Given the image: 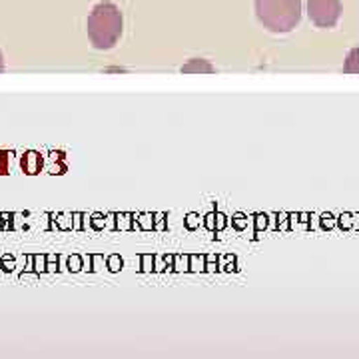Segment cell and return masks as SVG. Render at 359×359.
Listing matches in <instances>:
<instances>
[{"instance_id":"3957f363","label":"cell","mask_w":359,"mask_h":359,"mask_svg":"<svg viewBox=\"0 0 359 359\" xmlns=\"http://www.w3.org/2000/svg\"><path fill=\"white\" fill-rule=\"evenodd\" d=\"M308 16L318 28H334L341 18V0H308Z\"/></svg>"},{"instance_id":"277c9868","label":"cell","mask_w":359,"mask_h":359,"mask_svg":"<svg viewBox=\"0 0 359 359\" xmlns=\"http://www.w3.org/2000/svg\"><path fill=\"white\" fill-rule=\"evenodd\" d=\"M182 72L184 74H212L214 72V66L210 65L204 58H192L188 65L182 66Z\"/></svg>"},{"instance_id":"5b68a950","label":"cell","mask_w":359,"mask_h":359,"mask_svg":"<svg viewBox=\"0 0 359 359\" xmlns=\"http://www.w3.org/2000/svg\"><path fill=\"white\" fill-rule=\"evenodd\" d=\"M344 72H347V74H359V48H353L347 54Z\"/></svg>"},{"instance_id":"7a4b0ae2","label":"cell","mask_w":359,"mask_h":359,"mask_svg":"<svg viewBox=\"0 0 359 359\" xmlns=\"http://www.w3.org/2000/svg\"><path fill=\"white\" fill-rule=\"evenodd\" d=\"M259 25L273 34H287L302 20V0H254Z\"/></svg>"},{"instance_id":"6da1fadb","label":"cell","mask_w":359,"mask_h":359,"mask_svg":"<svg viewBox=\"0 0 359 359\" xmlns=\"http://www.w3.org/2000/svg\"><path fill=\"white\" fill-rule=\"evenodd\" d=\"M124 28L120 8L112 2H100L92 8L86 22L88 39L96 50H110L118 44Z\"/></svg>"},{"instance_id":"8992f818","label":"cell","mask_w":359,"mask_h":359,"mask_svg":"<svg viewBox=\"0 0 359 359\" xmlns=\"http://www.w3.org/2000/svg\"><path fill=\"white\" fill-rule=\"evenodd\" d=\"M2 68H4V60H2V54H0V72H2Z\"/></svg>"}]
</instances>
